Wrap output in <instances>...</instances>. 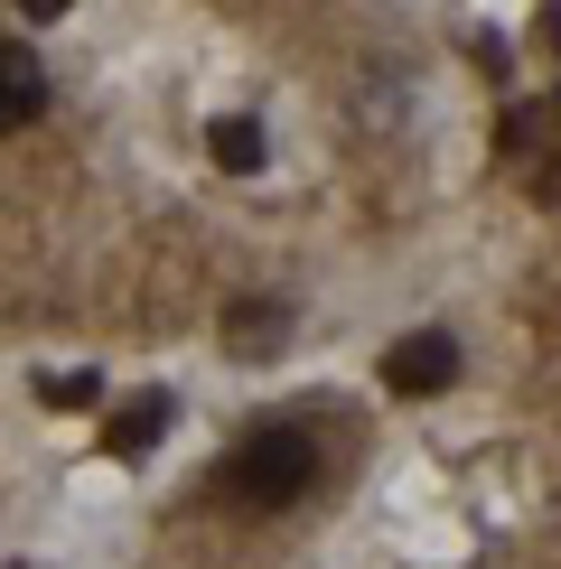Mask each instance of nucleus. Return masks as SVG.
Here are the masks:
<instances>
[{
    "label": "nucleus",
    "instance_id": "f257e3e1",
    "mask_svg": "<svg viewBox=\"0 0 561 569\" xmlns=\"http://www.w3.org/2000/svg\"><path fill=\"white\" fill-rule=\"evenodd\" d=\"M309 477H318V448L299 439V430H253L225 458V495H234V505H263V513L272 505H299Z\"/></svg>",
    "mask_w": 561,
    "mask_h": 569
},
{
    "label": "nucleus",
    "instance_id": "f03ea898",
    "mask_svg": "<svg viewBox=\"0 0 561 569\" xmlns=\"http://www.w3.org/2000/svg\"><path fill=\"white\" fill-rule=\"evenodd\" d=\"M384 383L403 392V401H421V392H450L459 383V346L440 337V327H421V337H403L384 355Z\"/></svg>",
    "mask_w": 561,
    "mask_h": 569
},
{
    "label": "nucleus",
    "instance_id": "7ed1b4c3",
    "mask_svg": "<svg viewBox=\"0 0 561 569\" xmlns=\"http://www.w3.org/2000/svg\"><path fill=\"white\" fill-rule=\"evenodd\" d=\"M38 112H47V66L29 57V47H10V38H0V131L38 122Z\"/></svg>",
    "mask_w": 561,
    "mask_h": 569
},
{
    "label": "nucleus",
    "instance_id": "20e7f679",
    "mask_svg": "<svg viewBox=\"0 0 561 569\" xmlns=\"http://www.w3.org/2000/svg\"><path fill=\"white\" fill-rule=\"evenodd\" d=\"M159 430H169V392H140V401H122V411L104 420V448L112 458H150Z\"/></svg>",
    "mask_w": 561,
    "mask_h": 569
},
{
    "label": "nucleus",
    "instance_id": "39448f33",
    "mask_svg": "<svg viewBox=\"0 0 561 569\" xmlns=\"http://www.w3.org/2000/svg\"><path fill=\"white\" fill-rule=\"evenodd\" d=\"M206 150H216V169H234V178H253L272 159V131L253 122V112H225V122H206Z\"/></svg>",
    "mask_w": 561,
    "mask_h": 569
},
{
    "label": "nucleus",
    "instance_id": "423d86ee",
    "mask_svg": "<svg viewBox=\"0 0 561 569\" xmlns=\"http://www.w3.org/2000/svg\"><path fill=\"white\" fill-rule=\"evenodd\" d=\"M280 337H291V318H280V308H263V299H244V308L225 318V346H234V355H272Z\"/></svg>",
    "mask_w": 561,
    "mask_h": 569
},
{
    "label": "nucleus",
    "instance_id": "0eeeda50",
    "mask_svg": "<svg viewBox=\"0 0 561 569\" xmlns=\"http://www.w3.org/2000/svg\"><path fill=\"white\" fill-rule=\"evenodd\" d=\"M94 392H104L94 373H38V401H47V411H85Z\"/></svg>",
    "mask_w": 561,
    "mask_h": 569
},
{
    "label": "nucleus",
    "instance_id": "6e6552de",
    "mask_svg": "<svg viewBox=\"0 0 561 569\" xmlns=\"http://www.w3.org/2000/svg\"><path fill=\"white\" fill-rule=\"evenodd\" d=\"M543 140H552V112H533V103H524V112L505 122V150H514V159H533Z\"/></svg>",
    "mask_w": 561,
    "mask_h": 569
},
{
    "label": "nucleus",
    "instance_id": "1a4fd4ad",
    "mask_svg": "<svg viewBox=\"0 0 561 569\" xmlns=\"http://www.w3.org/2000/svg\"><path fill=\"white\" fill-rule=\"evenodd\" d=\"M19 10H29V19H57V10H76V0H19Z\"/></svg>",
    "mask_w": 561,
    "mask_h": 569
},
{
    "label": "nucleus",
    "instance_id": "9d476101",
    "mask_svg": "<svg viewBox=\"0 0 561 569\" xmlns=\"http://www.w3.org/2000/svg\"><path fill=\"white\" fill-rule=\"evenodd\" d=\"M543 47H561V0H552V10H543Z\"/></svg>",
    "mask_w": 561,
    "mask_h": 569
}]
</instances>
